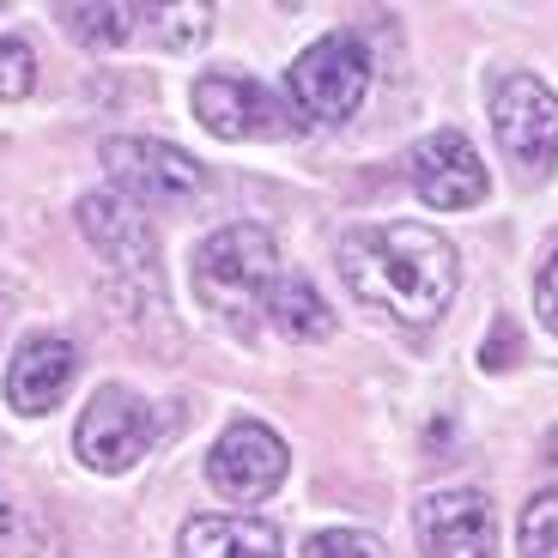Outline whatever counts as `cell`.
I'll use <instances>...</instances> for the list:
<instances>
[{
	"mask_svg": "<svg viewBox=\"0 0 558 558\" xmlns=\"http://www.w3.org/2000/svg\"><path fill=\"white\" fill-rule=\"evenodd\" d=\"M31 85H37V56L19 37H0V104L31 98Z\"/></svg>",
	"mask_w": 558,
	"mask_h": 558,
	"instance_id": "17",
	"label": "cell"
},
{
	"mask_svg": "<svg viewBox=\"0 0 558 558\" xmlns=\"http://www.w3.org/2000/svg\"><path fill=\"white\" fill-rule=\"evenodd\" d=\"M304 558H389L377 534H359V529H328L304 546Z\"/></svg>",
	"mask_w": 558,
	"mask_h": 558,
	"instance_id": "19",
	"label": "cell"
},
{
	"mask_svg": "<svg viewBox=\"0 0 558 558\" xmlns=\"http://www.w3.org/2000/svg\"><path fill=\"white\" fill-rule=\"evenodd\" d=\"M413 189L425 207L437 213H461V207H480L492 189L486 165H480V153L468 146V134H456V128H444V134L418 140L413 153Z\"/></svg>",
	"mask_w": 558,
	"mask_h": 558,
	"instance_id": "11",
	"label": "cell"
},
{
	"mask_svg": "<svg viewBox=\"0 0 558 558\" xmlns=\"http://www.w3.org/2000/svg\"><path fill=\"white\" fill-rule=\"evenodd\" d=\"M534 310H541V322L558 335V250L546 255V267H541V279H534Z\"/></svg>",
	"mask_w": 558,
	"mask_h": 558,
	"instance_id": "20",
	"label": "cell"
},
{
	"mask_svg": "<svg viewBox=\"0 0 558 558\" xmlns=\"http://www.w3.org/2000/svg\"><path fill=\"white\" fill-rule=\"evenodd\" d=\"M158 19H165V31H158V43L165 49H195V43H207V19H213V7H153Z\"/></svg>",
	"mask_w": 558,
	"mask_h": 558,
	"instance_id": "18",
	"label": "cell"
},
{
	"mask_svg": "<svg viewBox=\"0 0 558 558\" xmlns=\"http://www.w3.org/2000/svg\"><path fill=\"white\" fill-rule=\"evenodd\" d=\"M195 116L219 140H286L304 128L292 104L274 98L250 73H207V80H195Z\"/></svg>",
	"mask_w": 558,
	"mask_h": 558,
	"instance_id": "5",
	"label": "cell"
},
{
	"mask_svg": "<svg viewBox=\"0 0 558 558\" xmlns=\"http://www.w3.org/2000/svg\"><path fill=\"white\" fill-rule=\"evenodd\" d=\"M73 377H80V352L61 335H31L7 364V401L13 413H49L73 389Z\"/></svg>",
	"mask_w": 558,
	"mask_h": 558,
	"instance_id": "12",
	"label": "cell"
},
{
	"mask_svg": "<svg viewBox=\"0 0 558 558\" xmlns=\"http://www.w3.org/2000/svg\"><path fill=\"white\" fill-rule=\"evenodd\" d=\"M267 322H274L286 340H328V328H335V316H328V304H322V292L310 286L304 274H279L274 292H267Z\"/></svg>",
	"mask_w": 558,
	"mask_h": 558,
	"instance_id": "14",
	"label": "cell"
},
{
	"mask_svg": "<svg viewBox=\"0 0 558 558\" xmlns=\"http://www.w3.org/2000/svg\"><path fill=\"white\" fill-rule=\"evenodd\" d=\"M279 274H286V267H279V243L262 225H225V231H213L195 250L201 310H213V316L231 322V328H250V316H262Z\"/></svg>",
	"mask_w": 558,
	"mask_h": 558,
	"instance_id": "2",
	"label": "cell"
},
{
	"mask_svg": "<svg viewBox=\"0 0 558 558\" xmlns=\"http://www.w3.org/2000/svg\"><path fill=\"white\" fill-rule=\"evenodd\" d=\"M0 546H7V504H0Z\"/></svg>",
	"mask_w": 558,
	"mask_h": 558,
	"instance_id": "22",
	"label": "cell"
},
{
	"mask_svg": "<svg viewBox=\"0 0 558 558\" xmlns=\"http://www.w3.org/2000/svg\"><path fill=\"white\" fill-rule=\"evenodd\" d=\"M340 279L352 286L359 304L383 310L401 328H432L461 286V262L456 243L418 219L359 225L340 243Z\"/></svg>",
	"mask_w": 558,
	"mask_h": 558,
	"instance_id": "1",
	"label": "cell"
},
{
	"mask_svg": "<svg viewBox=\"0 0 558 558\" xmlns=\"http://www.w3.org/2000/svg\"><path fill=\"white\" fill-rule=\"evenodd\" d=\"M418 553L425 558H492L498 522H492V498L474 486H444L418 504Z\"/></svg>",
	"mask_w": 558,
	"mask_h": 558,
	"instance_id": "9",
	"label": "cell"
},
{
	"mask_svg": "<svg viewBox=\"0 0 558 558\" xmlns=\"http://www.w3.org/2000/svg\"><path fill=\"white\" fill-rule=\"evenodd\" d=\"M510 352H522V335L510 328V322H498V328H492V347H486V371H504Z\"/></svg>",
	"mask_w": 558,
	"mask_h": 558,
	"instance_id": "21",
	"label": "cell"
},
{
	"mask_svg": "<svg viewBox=\"0 0 558 558\" xmlns=\"http://www.w3.org/2000/svg\"><path fill=\"white\" fill-rule=\"evenodd\" d=\"M104 170H110V182L128 201H153V207L201 195V182H207L201 158H189L170 140H140V134L104 140Z\"/></svg>",
	"mask_w": 558,
	"mask_h": 558,
	"instance_id": "7",
	"label": "cell"
},
{
	"mask_svg": "<svg viewBox=\"0 0 558 558\" xmlns=\"http://www.w3.org/2000/svg\"><path fill=\"white\" fill-rule=\"evenodd\" d=\"M177 553L182 558H279L286 541L262 517H195L182 522Z\"/></svg>",
	"mask_w": 558,
	"mask_h": 558,
	"instance_id": "13",
	"label": "cell"
},
{
	"mask_svg": "<svg viewBox=\"0 0 558 558\" xmlns=\"http://www.w3.org/2000/svg\"><path fill=\"white\" fill-rule=\"evenodd\" d=\"M517 546H522V558H558V486H546L541 498L522 510Z\"/></svg>",
	"mask_w": 558,
	"mask_h": 558,
	"instance_id": "16",
	"label": "cell"
},
{
	"mask_svg": "<svg viewBox=\"0 0 558 558\" xmlns=\"http://www.w3.org/2000/svg\"><path fill=\"white\" fill-rule=\"evenodd\" d=\"M80 231L116 274L158 286V238H153V225H146V213L128 195H85L80 201Z\"/></svg>",
	"mask_w": 558,
	"mask_h": 558,
	"instance_id": "10",
	"label": "cell"
},
{
	"mask_svg": "<svg viewBox=\"0 0 558 558\" xmlns=\"http://www.w3.org/2000/svg\"><path fill=\"white\" fill-rule=\"evenodd\" d=\"M61 25L73 43L116 49V43L134 37V25H146V7H61Z\"/></svg>",
	"mask_w": 558,
	"mask_h": 558,
	"instance_id": "15",
	"label": "cell"
},
{
	"mask_svg": "<svg viewBox=\"0 0 558 558\" xmlns=\"http://www.w3.org/2000/svg\"><path fill=\"white\" fill-rule=\"evenodd\" d=\"M492 134H498L504 158L529 177H546L558 158V98L534 73H510L492 92Z\"/></svg>",
	"mask_w": 558,
	"mask_h": 558,
	"instance_id": "6",
	"label": "cell"
},
{
	"mask_svg": "<svg viewBox=\"0 0 558 558\" xmlns=\"http://www.w3.org/2000/svg\"><path fill=\"white\" fill-rule=\"evenodd\" d=\"M286 468H292V456H286V444L267 432L262 418H238V425H225V437L213 444V456H207L213 492L231 498V504L274 498V486L286 480Z\"/></svg>",
	"mask_w": 558,
	"mask_h": 558,
	"instance_id": "8",
	"label": "cell"
},
{
	"mask_svg": "<svg viewBox=\"0 0 558 558\" xmlns=\"http://www.w3.org/2000/svg\"><path fill=\"white\" fill-rule=\"evenodd\" d=\"M371 92V56L352 31H328L292 61V110L298 122H347Z\"/></svg>",
	"mask_w": 558,
	"mask_h": 558,
	"instance_id": "3",
	"label": "cell"
},
{
	"mask_svg": "<svg viewBox=\"0 0 558 558\" xmlns=\"http://www.w3.org/2000/svg\"><path fill=\"white\" fill-rule=\"evenodd\" d=\"M158 437V418L153 407L140 401L134 389L122 383H104L80 413V432H73V449H80L85 468H98V474H128Z\"/></svg>",
	"mask_w": 558,
	"mask_h": 558,
	"instance_id": "4",
	"label": "cell"
}]
</instances>
